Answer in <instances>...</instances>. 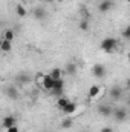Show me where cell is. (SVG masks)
<instances>
[{"label": "cell", "mask_w": 130, "mask_h": 132, "mask_svg": "<svg viewBox=\"0 0 130 132\" xmlns=\"http://www.w3.org/2000/svg\"><path fill=\"white\" fill-rule=\"evenodd\" d=\"M101 49L107 54H112L118 49V40L113 37H106L101 40Z\"/></svg>", "instance_id": "6da1fadb"}, {"label": "cell", "mask_w": 130, "mask_h": 132, "mask_svg": "<svg viewBox=\"0 0 130 132\" xmlns=\"http://www.w3.org/2000/svg\"><path fill=\"white\" fill-rule=\"evenodd\" d=\"M63 91H64V80H63V78L55 80V86H54V89L51 91V94L55 95L57 98H60V97H63Z\"/></svg>", "instance_id": "7a4b0ae2"}, {"label": "cell", "mask_w": 130, "mask_h": 132, "mask_svg": "<svg viewBox=\"0 0 130 132\" xmlns=\"http://www.w3.org/2000/svg\"><path fill=\"white\" fill-rule=\"evenodd\" d=\"M127 109L126 108H116L115 111H113V118L118 121V123H121V121H126L127 120Z\"/></svg>", "instance_id": "3957f363"}, {"label": "cell", "mask_w": 130, "mask_h": 132, "mask_svg": "<svg viewBox=\"0 0 130 132\" xmlns=\"http://www.w3.org/2000/svg\"><path fill=\"white\" fill-rule=\"evenodd\" d=\"M113 111L115 109L110 104H106V103H103V104L98 106V114L103 115V117H113Z\"/></svg>", "instance_id": "277c9868"}, {"label": "cell", "mask_w": 130, "mask_h": 132, "mask_svg": "<svg viewBox=\"0 0 130 132\" xmlns=\"http://www.w3.org/2000/svg\"><path fill=\"white\" fill-rule=\"evenodd\" d=\"M41 80H43V88H44L46 91H52V89H54V86H55V78H52L51 74H44V77H43Z\"/></svg>", "instance_id": "5b68a950"}, {"label": "cell", "mask_w": 130, "mask_h": 132, "mask_svg": "<svg viewBox=\"0 0 130 132\" xmlns=\"http://www.w3.org/2000/svg\"><path fill=\"white\" fill-rule=\"evenodd\" d=\"M92 74H94V77H97V78H103V77L106 75V66L101 65V63L94 65L92 66Z\"/></svg>", "instance_id": "8992f818"}, {"label": "cell", "mask_w": 130, "mask_h": 132, "mask_svg": "<svg viewBox=\"0 0 130 132\" xmlns=\"http://www.w3.org/2000/svg\"><path fill=\"white\" fill-rule=\"evenodd\" d=\"M113 5H115L113 0H101L99 5H98V11L99 12H109L113 8Z\"/></svg>", "instance_id": "52a82bcc"}, {"label": "cell", "mask_w": 130, "mask_h": 132, "mask_svg": "<svg viewBox=\"0 0 130 132\" xmlns=\"http://www.w3.org/2000/svg\"><path fill=\"white\" fill-rule=\"evenodd\" d=\"M15 123H17V120H15V117L14 115H6L3 120H2V126L8 131V129H11V128H14L15 126Z\"/></svg>", "instance_id": "ba28073f"}, {"label": "cell", "mask_w": 130, "mask_h": 132, "mask_svg": "<svg viewBox=\"0 0 130 132\" xmlns=\"http://www.w3.org/2000/svg\"><path fill=\"white\" fill-rule=\"evenodd\" d=\"M109 95H110V98L115 100V101L121 100V97H123V88H121V86H113V88H110Z\"/></svg>", "instance_id": "9c48e42d"}, {"label": "cell", "mask_w": 130, "mask_h": 132, "mask_svg": "<svg viewBox=\"0 0 130 132\" xmlns=\"http://www.w3.org/2000/svg\"><path fill=\"white\" fill-rule=\"evenodd\" d=\"M75 111H77V103H73V101H69V103H67V106H66L61 112H63L64 115H70V114H73Z\"/></svg>", "instance_id": "30bf717a"}, {"label": "cell", "mask_w": 130, "mask_h": 132, "mask_svg": "<svg viewBox=\"0 0 130 132\" xmlns=\"http://www.w3.org/2000/svg\"><path fill=\"white\" fill-rule=\"evenodd\" d=\"M34 17H35V19H38V20H43V19L46 17V11H44L43 8H40V6H38V8H35V9H34Z\"/></svg>", "instance_id": "8fae6325"}, {"label": "cell", "mask_w": 130, "mask_h": 132, "mask_svg": "<svg viewBox=\"0 0 130 132\" xmlns=\"http://www.w3.org/2000/svg\"><path fill=\"white\" fill-rule=\"evenodd\" d=\"M0 49H2L3 52H9V51L12 49V42L3 38V42H2V45H0Z\"/></svg>", "instance_id": "7c38bea8"}, {"label": "cell", "mask_w": 130, "mask_h": 132, "mask_svg": "<svg viewBox=\"0 0 130 132\" xmlns=\"http://www.w3.org/2000/svg\"><path fill=\"white\" fill-rule=\"evenodd\" d=\"M5 94H6L9 98H12V100H17V98H18V92H17V89H14V88H6Z\"/></svg>", "instance_id": "4fadbf2b"}, {"label": "cell", "mask_w": 130, "mask_h": 132, "mask_svg": "<svg viewBox=\"0 0 130 132\" xmlns=\"http://www.w3.org/2000/svg\"><path fill=\"white\" fill-rule=\"evenodd\" d=\"M99 89H101V88H99L98 85L90 86V88H89V97H90V98H95L98 94H99Z\"/></svg>", "instance_id": "5bb4252c"}, {"label": "cell", "mask_w": 130, "mask_h": 132, "mask_svg": "<svg viewBox=\"0 0 130 132\" xmlns=\"http://www.w3.org/2000/svg\"><path fill=\"white\" fill-rule=\"evenodd\" d=\"M66 74L67 75H75L77 74V66H75V63H67L66 65Z\"/></svg>", "instance_id": "9a60e30c"}, {"label": "cell", "mask_w": 130, "mask_h": 132, "mask_svg": "<svg viewBox=\"0 0 130 132\" xmlns=\"http://www.w3.org/2000/svg\"><path fill=\"white\" fill-rule=\"evenodd\" d=\"M69 101H70V100L66 98V97H60V98H58V101H57V108L63 111L66 106H67V103H69Z\"/></svg>", "instance_id": "2e32d148"}, {"label": "cell", "mask_w": 130, "mask_h": 132, "mask_svg": "<svg viewBox=\"0 0 130 132\" xmlns=\"http://www.w3.org/2000/svg\"><path fill=\"white\" fill-rule=\"evenodd\" d=\"M15 12H17V15H18V17H26V15H28V11L23 8V5H17Z\"/></svg>", "instance_id": "e0dca14e"}, {"label": "cell", "mask_w": 130, "mask_h": 132, "mask_svg": "<svg viewBox=\"0 0 130 132\" xmlns=\"http://www.w3.org/2000/svg\"><path fill=\"white\" fill-rule=\"evenodd\" d=\"M78 28L81 29V31H89V28H90V25H89V20L87 19H83L81 22H80V25H78Z\"/></svg>", "instance_id": "ac0fdd59"}, {"label": "cell", "mask_w": 130, "mask_h": 132, "mask_svg": "<svg viewBox=\"0 0 130 132\" xmlns=\"http://www.w3.org/2000/svg\"><path fill=\"white\" fill-rule=\"evenodd\" d=\"M49 74H51L52 78H55V80H60V78H61V69H60V68H54Z\"/></svg>", "instance_id": "d6986e66"}, {"label": "cell", "mask_w": 130, "mask_h": 132, "mask_svg": "<svg viewBox=\"0 0 130 132\" xmlns=\"http://www.w3.org/2000/svg\"><path fill=\"white\" fill-rule=\"evenodd\" d=\"M72 125H73V120H72L70 117H67V118H64V120L61 121V128H63V129H69V128H72Z\"/></svg>", "instance_id": "ffe728a7"}, {"label": "cell", "mask_w": 130, "mask_h": 132, "mask_svg": "<svg viewBox=\"0 0 130 132\" xmlns=\"http://www.w3.org/2000/svg\"><path fill=\"white\" fill-rule=\"evenodd\" d=\"M17 78H18V81H20V83H25V85L31 81V77H29L28 74H20V75H18Z\"/></svg>", "instance_id": "44dd1931"}, {"label": "cell", "mask_w": 130, "mask_h": 132, "mask_svg": "<svg viewBox=\"0 0 130 132\" xmlns=\"http://www.w3.org/2000/svg\"><path fill=\"white\" fill-rule=\"evenodd\" d=\"M3 38H5V40H9V42H12V40H14V31H12V29H6L5 34H3Z\"/></svg>", "instance_id": "7402d4cb"}, {"label": "cell", "mask_w": 130, "mask_h": 132, "mask_svg": "<svg viewBox=\"0 0 130 132\" xmlns=\"http://www.w3.org/2000/svg\"><path fill=\"white\" fill-rule=\"evenodd\" d=\"M121 35H123V38H126V40H130V25H129V26H126V28L123 29Z\"/></svg>", "instance_id": "603a6c76"}, {"label": "cell", "mask_w": 130, "mask_h": 132, "mask_svg": "<svg viewBox=\"0 0 130 132\" xmlns=\"http://www.w3.org/2000/svg\"><path fill=\"white\" fill-rule=\"evenodd\" d=\"M101 132H113V129H112L110 126H106V128H103V129H101Z\"/></svg>", "instance_id": "cb8c5ba5"}, {"label": "cell", "mask_w": 130, "mask_h": 132, "mask_svg": "<svg viewBox=\"0 0 130 132\" xmlns=\"http://www.w3.org/2000/svg\"><path fill=\"white\" fill-rule=\"evenodd\" d=\"M8 132H20L17 129V126H14V128H11V129H8Z\"/></svg>", "instance_id": "d4e9b609"}, {"label": "cell", "mask_w": 130, "mask_h": 132, "mask_svg": "<svg viewBox=\"0 0 130 132\" xmlns=\"http://www.w3.org/2000/svg\"><path fill=\"white\" fill-rule=\"evenodd\" d=\"M126 86H127V89L130 91V78H127V81H126Z\"/></svg>", "instance_id": "484cf974"}, {"label": "cell", "mask_w": 130, "mask_h": 132, "mask_svg": "<svg viewBox=\"0 0 130 132\" xmlns=\"http://www.w3.org/2000/svg\"><path fill=\"white\" fill-rule=\"evenodd\" d=\"M44 2H46V3H49V5H51V3H54V2H55V0H44Z\"/></svg>", "instance_id": "4316f807"}, {"label": "cell", "mask_w": 130, "mask_h": 132, "mask_svg": "<svg viewBox=\"0 0 130 132\" xmlns=\"http://www.w3.org/2000/svg\"><path fill=\"white\" fill-rule=\"evenodd\" d=\"M127 106H129V108H130V97H129V98H127Z\"/></svg>", "instance_id": "83f0119b"}, {"label": "cell", "mask_w": 130, "mask_h": 132, "mask_svg": "<svg viewBox=\"0 0 130 132\" xmlns=\"http://www.w3.org/2000/svg\"><path fill=\"white\" fill-rule=\"evenodd\" d=\"M127 57H129V60H130V51H129V52H127Z\"/></svg>", "instance_id": "f1b7e54d"}, {"label": "cell", "mask_w": 130, "mask_h": 132, "mask_svg": "<svg viewBox=\"0 0 130 132\" xmlns=\"http://www.w3.org/2000/svg\"><path fill=\"white\" fill-rule=\"evenodd\" d=\"M55 2H58V3H61V2H63V0H55Z\"/></svg>", "instance_id": "f546056e"}, {"label": "cell", "mask_w": 130, "mask_h": 132, "mask_svg": "<svg viewBox=\"0 0 130 132\" xmlns=\"http://www.w3.org/2000/svg\"><path fill=\"white\" fill-rule=\"evenodd\" d=\"M126 2H127V3H130V0H126Z\"/></svg>", "instance_id": "4dcf8cb0"}]
</instances>
